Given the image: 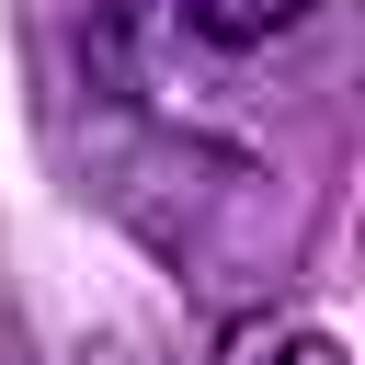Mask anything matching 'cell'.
Here are the masks:
<instances>
[{"mask_svg": "<svg viewBox=\"0 0 365 365\" xmlns=\"http://www.w3.org/2000/svg\"><path fill=\"white\" fill-rule=\"evenodd\" d=\"M262 365H342V342H331V331H297V342H285V354H262Z\"/></svg>", "mask_w": 365, "mask_h": 365, "instance_id": "cell-2", "label": "cell"}, {"mask_svg": "<svg viewBox=\"0 0 365 365\" xmlns=\"http://www.w3.org/2000/svg\"><path fill=\"white\" fill-rule=\"evenodd\" d=\"M308 23L319 0H137V80L182 125H240V103L274 80V46Z\"/></svg>", "mask_w": 365, "mask_h": 365, "instance_id": "cell-1", "label": "cell"}]
</instances>
